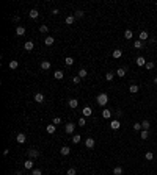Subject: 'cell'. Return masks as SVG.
Wrapping results in <instances>:
<instances>
[{"label":"cell","instance_id":"cell-1","mask_svg":"<svg viewBox=\"0 0 157 175\" xmlns=\"http://www.w3.org/2000/svg\"><path fill=\"white\" fill-rule=\"evenodd\" d=\"M96 102H97L99 106H105L107 102H108V94H107V92H101V94L96 97Z\"/></svg>","mask_w":157,"mask_h":175},{"label":"cell","instance_id":"cell-2","mask_svg":"<svg viewBox=\"0 0 157 175\" xmlns=\"http://www.w3.org/2000/svg\"><path fill=\"white\" fill-rule=\"evenodd\" d=\"M27 155H28V158H30V160H36V158L39 156V152L36 150V149H30L28 152H27Z\"/></svg>","mask_w":157,"mask_h":175},{"label":"cell","instance_id":"cell-3","mask_svg":"<svg viewBox=\"0 0 157 175\" xmlns=\"http://www.w3.org/2000/svg\"><path fill=\"white\" fill-rule=\"evenodd\" d=\"M74 130H76V125H74L72 122H69V124L64 125V131H66L68 134H72V133H74Z\"/></svg>","mask_w":157,"mask_h":175},{"label":"cell","instance_id":"cell-4","mask_svg":"<svg viewBox=\"0 0 157 175\" xmlns=\"http://www.w3.org/2000/svg\"><path fill=\"white\" fill-rule=\"evenodd\" d=\"M68 106H69L71 109H76V108L79 106V100H77V99H69V100H68Z\"/></svg>","mask_w":157,"mask_h":175},{"label":"cell","instance_id":"cell-5","mask_svg":"<svg viewBox=\"0 0 157 175\" xmlns=\"http://www.w3.org/2000/svg\"><path fill=\"white\" fill-rule=\"evenodd\" d=\"M94 144H96V141L93 139V138H87V139H85V147H87V149H93Z\"/></svg>","mask_w":157,"mask_h":175},{"label":"cell","instance_id":"cell-6","mask_svg":"<svg viewBox=\"0 0 157 175\" xmlns=\"http://www.w3.org/2000/svg\"><path fill=\"white\" fill-rule=\"evenodd\" d=\"M119 127H121V122H119L118 119H115V121L110 122V128H112V130H119Z\"/></svg>","mask_w":157,"mask_h":175},{"label":"cell","instance_id":"cell-7","mask_svg":"<svg viewBox=\"0 0 157 175\" xmlns=\"http://www.w3.org/2000/svg\"><path fill=\"white\" fill-rule=\"evenodd\" d=\"M82 114H83V117H90L91 114H93V109H91L90 106H85L83 109H82Z\"/></svg>","mask_w":157,"mask_h":175},{"label":"cell","instance_id":"cell-8","mask_svg":"<svg viewBox=\"0 0 157 175\" xmlns=\"http://www.w3.org/2000/svg\"><path fill=\"white\" fill-rule=\"evenodd\" d=\"M44 100H46V99H44V94H41V92H36V94H35V102H36V103H42Z\"/></svg>","mask_w":157,"mask_h":175},{"label":"cell","instance_id":"cell-9","mask_svg":"<svg viewBox=\"0 0 157 175\" xmlns=\"http://www.w3.org/2000/svg\"><path fill=\"white\" fill-rule=\"evenodd\" d=\"M60 153H61L63 156H68V155L71 153V147H68V145H63L61 149H60Z\"/></svg>","mask_w":157,"mask_h":175},{"label":"cell","instance_id":"cell-10","mask_svg":"<svg viewBox=\"0 0 157 175\" xmlns=\"http://www.w3.org/2000/svg\"><path fill=\"white\" fill-rule=\"evenodd\" d=\"M16 34H17V36H24V34H25V27H24V25L16 27Z\"/></svg>","mask_w":157,"mask_h":175},{"label":"cell","instance_id":"cell-11","mask_svg":"<svg viewBox=\"0 0 157 175\" xmlns=\"http://www.w3.org/2000/svg\"><path fill=\"white\" fill-rule=\"evenodd\" d=\"M135 64H137V66H140V67H143V66H146V60L143 56H138L135 60Z\"/></svg>","mask_w":157,"mask_h":175},{"label":"cell","instance_id":"cell-12","mask_svg":"<svg viewBox=\"0 0 157 175\" xmlns=\"http://www.w3.org/2000/svg\"><path fill=\"white\" fill-rule=\"evenodd\" d=\"M16 141H17V142H19V144H24V142L27 141V136H25L24 133H19V134H17V136H16Z\"/></svg>","mask_w":157,"mask_h":175},{"label":"cell","instance_id":"cell-13","mask_svg":"<svg viewBox=\"0 0 157 175\" xmlns=\"http://www.w3.org/2000/svg\"><path fill=\"white\" fill-rule=\"evenodd\" d=\"M148 38H149V36H148V31H140V34H138V39H140L141 42H145V41H148Z\"/></svg>","mask_w":157,"mask_h":175},{"label":"cell","instance_id":"cell-14","mask_svg":"<svg viewBox=\"0 0 157 175\" xmlns=\"http://www.w3.org/2000/svg\"><path fill=\"white\" fill-rule=\"evenodd\" d=\"M24 49H25L27 52H30V50H33V49H35V44H33L32 41H27V42L24 44Z\"/></svg>","mask_w":157,"mask_h":175},{"label":"cell","instance_id":"cell-15","mask_svg":"<svg viewBox=\"0 0 157 175\" xmlns=\"http://www.w3.org/2000/svg\"><path fill=\"white\" fill-rule=\"evenodd\" d=\"M50 66H52V64H50L49 61H41V64H39V67H41L42 70H49Z\"/></svg>","mask_w":157,"mask_h":175},{"label":"cell","instance_id":"cell-16","mask_svg":"<svg viewBox=\"0 0 157 175\" xmlns=\"http://www.w3.org/2000/svg\"><path fill=\"white\" fill-rule=\"evenodd\" d=\"M63 77H64L63 70H55V72H53V78H55V80H63Z\"/></svg>","mask_w":157,"mask_h":175},{"label":"cell","instance_id":"cell-17","mask_svg":"<svg viewBox=\"0 0 157 175\" xmlns=\"http://www.w3.org/2000/svg\"><path fill=\"white\" fill-rule=\"evenodd\" d=\"M112 56H113L115 60H118V58H121V56H123V50H119V49H116V50H113V52H112Z\"/></svg>","mask_w":157,"mask_h":175},{"label":"cell","instance_id":"cell-18","mask_svg":"<svg viewBox=\"0 0 157 175\" xmlns=\"http://www.w3.org/2000/svg\"><path fill=\"white\" fill-rule=\"evenodd\" d=\"M53 42H55V38H52V36H47V38L44 39V44L47 45V47H50V45H53Z\"/></svg>","mask_w":157,"mask_h":175},{"label":"cell","instance_id":"cell-19","mask_svg":"<svg viewBox=\"0 0 157 175\" xmlns=\"http://www.w3.org/2000/svg\"><path fill=\"white\" fill-rule=\"evenodd\" d=\"M64 22H66V25H72L76 22V16H68L66 19H64Z\"/></svg>","mask_w":157,"mask_h":175},{"label":"cell","instance_id":"cell-20","mask_svg":"<svg viewBox=\"0 0 157 175\" xmlns=\"http://www.w3.org/2000/svg\"><path fill=\"white\" fill-rule=\"evenodd\" d=\"M24 167H25V169H28V170H30V169H33V160H30V158H28V160H27V161L24 163Z\"/></svg>","mask_w":157,"mask_h":175},{"label":"cell","instance_id":"cell-21","mask_svg":"<svg viewBox=\"0 0 157 175\" xmlns=\"http://www.w3.org/2000/svg\"><path fill=\"white\" fill-rule=\"evenodd\" d=\"M138 89H140L138 85H131V86H129V92H131V94H137Z\"/></svg>","mask_w":157,"mask_h":175},{"label":"cell","instance_id":"cell-22","mask_svg":"<svg viewBox=\"0 0 157 175\" xmlns=\"http://www.w3.org/2000/svg\"><path fill=\"white\" fill-rule=\"evenodd\" d=\"M132 38H134L132 30H126V31H124V39H127V41H129V39H132Z\"/></svg>","mask_w":157,"mask_h":175},{"label":"cell","instance_id":"cell-23","mask_svg":"<svg viewBox=\"0 0 157 175\" xmlns=\"http://www.w3.org/2000/svg\"><path fill=\"white\" fill-rule=\"evenodd\" d=\"M116 75L121 77V78H124V77H126V69H124V67H119V69L116 70Z\"/></svg>","mask_w":157,"mask_h":175},{"label":"cell","instance_id":"cell-24","mask_svg":"<svg viewBox=\"0 0 157 175\" xmlns=\"http://www.w3.org/2000/svg\"><path fill=\"white\" fill-rule=\"evenodd\" d=\"M46 130H47V133H49V134H53L55 131H57V127H55V125L52 124V125H47V128H46Z\"/></svg>","mask_w":157,"mask_h":175},{"label":"cell","instance_id":"cell-25","mask_svg":"<svg viewBox=\"0 0 157 175\" xmlns=\"http://www.w3.org/2000/svg\"><path fill=\"white\" fill-rule=\"evenodd\" d=\"M28 16L32 17V19H38V16H39V13H38V10H30V13H28Z\"/></svg>","mask_w":157,"mask_h":175},{"label":"cell","instance_id":"cell-26","mask_svg":"<svg viewBox=\"0 0 157 175\" xmlns=\"http://www.w3.org/2000/svg\"><path fill=\"white\" fill-rule=\"evenodd\" d=\"M113 175H123V167L121 166H116L113 169Z\"/></svg>","mask_w":157,"mask_h":175},{"label":"cell","instance_id":"cell-27","mask_svg":"<svg viewBox=\"0 0 157 175\" xmlns=\"http://www.w3.org/2000/svg\"><path fill=\"white\" fill-rule=\"evenodd\" d=\"M102 117L104 119H110V117H112V111H110V109H104V111H102Z\"/></svg>","mask_w":157,"mask_h":175},{"label":"cell","instance_id":"cell-28","mask_svg":"<svg viewBox=\"0 0 157 175\" xmlns=\"http://www.w3.org/2000/svg\"><path fill=\"white\" fill-rule=\"evenodd\" d=\"M140 138H141V139H148V138H149V131H148V130H141L140 131Z\"/></svg>","mask_w":157,"mask_h":175},{"label":"cell","instance_id":"cell-29","mask_svg":"<svg viewBox=\"0 0 157 175\" xmlns=\"http://www.w3.org/2000/svg\"><path fill=\"white\" fill-rule=\"evenodd\" d=\"M113 78H115V73H113L112 70H110V72H107V73H105V80H107V81H112Z\"/></svg>","mask_w":157,"mask_h":175},{"label":"cell","instance_id":"cell-30","mask_svg":"<svg viewBox=\"0 0 157 175\" xmlns=\"http://www.w3.org/2000/svg\"><path fill=\"white\" fill-rule=\"evenodd\" d=\"M17 66H19V63H17L16 60H13V61H10V69H11V70H14V69H17Z\"/></svg>","mask_w":157,"mask_h":175},{"label":"cell","instance_id":"cell-31","mask_svg":"<svg viewBox=\"0 0 157 175\" xmlns=\"http://www.w3.org/2000/svg\"><path fill=\"white\" fill-rule=\"evenodd\" d=\"M77 75H79L80 78H85V77L88 75V72H87V69H80V70H79V73H77Z\"/></svg>","mask_w":157,"mask_h":175},{"label":"cell","instance_id":"cell-32","mask_svg":"<svg viewBox=\"0 0 157 175\" xmlns=\"http://www.w3.org/2000/svg\"><path fill=\"white\" fill-rule=\"evenodd\" d=\"M80 141H82V136H80V134H74V136H72V142H74V144H79Z\"/></svg>","mask_w":157,"mask_h":175},{"label":"cell","instance_id":"cell-33","mask_svg":"<svg viewBox=\"0 0 157 175\" xmlns=\"http://www.w3.org/2000/svg\"><path fill=\"white\" fill-rule=\"evenodd\" d=\"M145 158H146L148 161H152V160H154V153H152V152H146V153H145Z\"/></svg>","mask_w":157,"mask_h":175},{"label":"cell","instance_id":"cell-34","mask_svg":"<svg viewBox=\"0 0 157 175\" xmlns=\"http://www.w3.org/2000/svg\"><path fill=\"white\" fill-rule=\"evenodd\" d=\"M143 47V42L140 41V39H137L135 42H134V49H141Z\"/></svg>","mask_w":157,"mask_h":175},{"label":"cell","instance_id":"cell-35","mask_svg":"<svg viewBox=\"0 0 157 175\" xmlns=\"http://www.w3.org/2000/svg\"><path fill=\"white\" fill-rule=\"evenodd\" d=\"M64 64H66V66H72V64H74V58L68 56L66 60H64Z\"/></svg>","mask_w":157,"mask_h":175},{"label":"cell","instance_id":"cell-36","mask_svg":"<svg viewBox=\"0 0 157 175\" xmlns=\"http://www.w3.org/2000/svg\"><path fill=\"white\" fill-rule=\"evenodd\" d=\"M143 128H141V124H138V122H135L134 124V131H141Z\"/></svg>","mask_w":157,"mask_h":175},{"label":"cell","instance_id":"cell-37","mask_svg":"<svg viewBox=\"0 0 157 175\" xmlns=\"http://www.w3.org/2000/svg\"><path fill=\"white\" fill-rule=\"evenodd\" d=\"M141 128H143V130H149V121H143L141 122Z\"/></svg>","mask_w":157,"mask_h":175},{"label":"cell","instance_id":"cell-38","mask_svg":"<svg viewBox=\"0 0 157 175\" xmlns=\"http://www.w3.org/2000/svg\"><path fill=\"white\" fill-rule=\"evenodd\" d=\"M74 16H76V19H77V17H83V16H85V11H82V10H77Z\"/></svg>","mask_w":157,"mask_h":175},{"label":"cell","instance_id":"cell-39","mask_svg":"<svg viewBox=\"0 0 157 175\" xmlns=\"http://www.w3.org/2000/svg\"><path fill=\"white\" fill-rule=\"evenodd\" d=\"M39 31H41V33H49V27H47V25H41V27H39Z\"/></svg>","mask_w":157,"mask_h":175},{"label":"cell","instance_id":"cell-40","mask_svg":"<svg viewBox=\"0 0 157 175\" xmlns=\"http://www.w3.org/2000/svg\"><path fill=\"white\" fill-rule=\"evenodd\" d=\"M145 67H146V70H152V69L155 67V64H154V63H146Z\"/></svg>","mask_w":157,"mask_h":175},{"label":"cell","instance_id":"cell-41","mask_svg":"<svg viewBox=\"0 0 157 175\" xmlns=\"http://www.w3.org/2000/svg\"><path fill=\"white\" fill-rule=\"evenodd\" d=\"M76 173H77V170L74 169V167H69L68 172H66V175H76Z\"/></svg>","mask_w":157,"mask_h":175},{"label":"cell","instance_id":"cell-42","mask_svg":"<svg viewBox=\"0 0 157 175\" xmlns=\"http://www.w3.org/2000/svg\"><path fill=\"white\" fill-rule=\"evenodd\" d=\"M80 80H82V78H80L79 75H76V77H72V83H74V85H79V83H80Z\"/></svg>","mask_w":157,"mask_h":175},{"label":"cell","instance_id":"cell-43","mask_svg":"<svg viewBox=\"0 0 157 175\" xmlns=\"http://www.w3.org/2000/svg\"><path fill=\"white\" fill-rule=\"evenodd\" d=\"M52 122H53V125L61 124V117H58V116H57V117H53V121H52Z\"/></svg>","mask_w":157,"mask_h":175},{"label":"cell","instance_id":"cell-44","mask_svg":"<svg viewBox=\"0 0 157 175\" xmlns=\"http://www.w3.org/2000/svg\"><path fill=\"white\" fill-rule=\"evenodd\" d=\"M79 125H80V127H85V125H87V124H85V117H80V119H79Z\"/></svg>","mask_w":157,"mask_h":175},{"label":"cell","instance_id":"cell-45","mask_svg":"<svg viewBox=\"0 0 157 175\" xmlns=\"http://www.w3.org/2000/svg\"><path fill=\"white\" fill-rule=\"evenodd\" d=\"M32 175H42V172H41V169H33Z\"/></svg>","mask_w":157,"mask_h":175},{"label":"cell","instance_id":"cell-46","mask_svg":"<svg viewBox=\"0 0 157 175\" xmlns=\"http://www.w3.org/2000/svg\"><path fill=\"white\" fill-rule=\"evenodd\" d=\"M52 14H53V16H57V14H60V11L57 10V8H53V10H52Z\"/></svg>","mask_w":157,"mask_h":175},{"label":"cell","instance_id":"cell-47","mask_svg":"<svg viewBox=\"0 0 157 175\" xmlns=\"http://www.w3.org/2000/svg\"><path fill=\"white\" fill-rule=\"evenodd\" d=\"M123 116V111H119V109H118V111H116V117L119 119V117H121Z\"/></svg>","mask_w":157,"mask_h":175},{"label":"cell","instance_id":"cell-48","mask_svg":"<svg viewBox=\"0 0 157 175\" xmlns=\"http://www.w3.org/2000/svg\"><path fill=\"white\" fill-rule=\"evenodd\" d=\"M8 153H10V149H5V150H3V156H6Z\"/></svg>","mask_w":157,"mask_h":175},{"label":"cell","instance_id":"cell-49","mask_svg":"<svg viewBox=\"0 0 157 175\" xmlns=\"http://www.w3.org/2000/svg\"><path fill=\"white\" fill-rule=\"evenodd\" d=\"M14 175H24V173H22V172H21V170H17V172H16V173H14Z\"/></svg>","mask_w":157,"mask_h":175},{"label":"cell","instance_id":"cell-50","mask_svg":"<svg viewBox=\"0 0 157 175\" xmlns=\"http://www.w3.org/2000/svg\"><path fill=\"white\" fill-rule=\"evenodd\" d=\"M154 85H157V77H154Z\"/></svg>","mask_w":157,"mask_h":175},{"label":"cell","instance_id":"cell-51","mask_svg":"<svg viewBox=\"0 0 157 175\" xmlns=\"http://www.w3.org/2000/svg\"><path fill=\"white\" fill-rule=\"evenodd\" d=\"M155 6H157V2H155Z\"/></svg>","mask_w":157,"mask_h":175}]
</instances>
